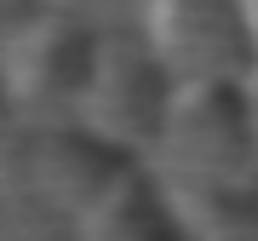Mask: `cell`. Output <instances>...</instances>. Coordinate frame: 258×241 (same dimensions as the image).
I'll list each match as a JSON object with an SVG mask.
<instances>
[{
	"label": "cell",
	"instance_id": "cell-1",
	"mask_svg": "<svg viewBox=\"0 0 258 241\" xmlns=\"http://www.w3.org/2000/svg\"><path fill=\"white\" fill-rule=\"evenodd\" d=\"M155 46L184 81H235L252 29L241 0H155Z\"/></svg>",
	"mask_w": 258,
	"mask_h": 241
},
{
	"label": "cell",
	"instance_id": "cell-3",
	"mask_svg": "<svg viewBox=\"0 0 258 241\" xmlns=\"http://www.w3.org/2000/svg\"><path fill=\"white\" fill-rule=\"evenodd\" d=\"M57 6H103V0H57Z\"/></svg>",
	"mask_w": 258,
	"mask_h": 241
},
{
	"label": "cell",
	"instance_id": "cell-2",
	"mask_svg": "<svg viewBox=\"0 0 258 241\" xmlns=\"http://www.w3.org/2000/svg\"><path fill=\"white\" fill-rule=\"evenodd\" d=\"M247 6V29H252V46H258V0H241Z\"/></svg>",
	"mask_w": 258,
	"mask_h": 241
}]
</instances>
